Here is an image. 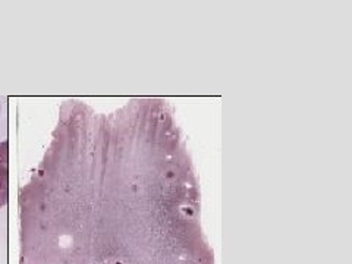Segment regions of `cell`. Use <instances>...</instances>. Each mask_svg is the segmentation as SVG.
<instances>
[{"mask_svg": "<svg viewBox=\"0 0 352 264\" xmlns=\"http://www.w3.org/2000/svg\"><path fill=\"white\" fill-rule=\"evenodd\" d=\"M9 195V168H8V141L0 142V207L8 203Z\"/></svg>", "mask_w": 352, "mask_h": 264, "instance_id": "obj_1", "label": "cell"}]
</instances>
